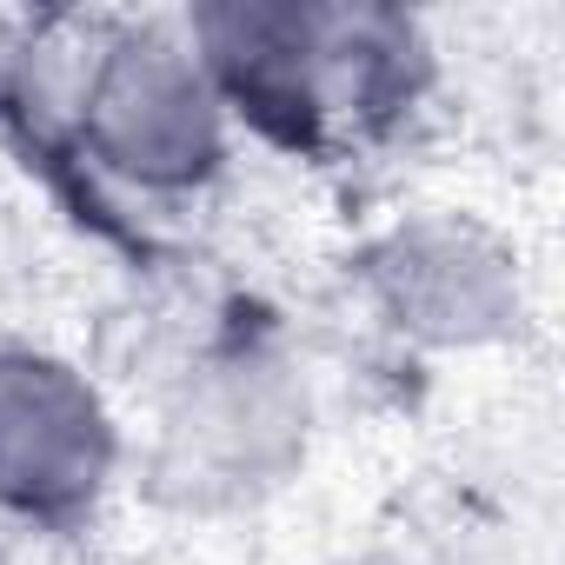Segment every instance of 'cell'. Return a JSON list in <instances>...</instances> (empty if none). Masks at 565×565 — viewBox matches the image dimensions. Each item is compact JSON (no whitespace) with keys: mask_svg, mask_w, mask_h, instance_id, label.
Returning a JSON list of instances; mask_svg holds the SVG:
<instances>
[{"mask_svg":"<svg viewBox=\"0 0 565 565\" xmlns=\"http://www.w3.org/2000/svg\"><path fill=\"white\" fill-rule=\"evenodd\" d=\"M74 147L140 200H193L233 160V114L173 21H114L74 54L67 81Z\"/></svg>","mask_w":565,"mask_h":565,"instance_id":"2","label":"cell"},{"mask_svg":"<svg viewBox=\"0 0 565 565\" xmlns=\"http://www.w3.org/2000/svg\"><path fill=\"white\" fill-rule=\"evenodd\" d=\"M127 466V433L94 373L54 347L0 340V519L81 532Z\"/></svg>","mask_w":565,"mask_h":565,"instance_id":"5","label":"cell"},{"mask_svg":"<svg viewBox=\"0 0 565 565\" xmlns=\"http://www.w3.org/2000/svg\"><path fill=\"white\" fill-rule=\"evenodd\" d=\"M313 446L307 366L273 340L206 347L153 413L147 486L173 512H246L294 486Z\"/></svg>","mask_w":565,"mask_h":565,"instance_id":"3","label":"cell"},{"mask_svg":"<svg viewBox=\"0 0 565 565\" xmlns=\"http://www.w3.org/2000/svg\"><path fill=\"white\" fill-rule=\"evenodd\" d=\"M233 127L333 153L386 134L433 87V41L399 8H313V0H213L180 14Z\"/></svg>","mask_w":565,"mask_h":565,"instance_id":"1","label":"cell"},{"mask_svg":"<svg viewBox=\"0 0 565 565\" xmlns=\"http://www.w3.org/2000/svg\"><path fill=\"white\" fill-rule=\"evenodd\" d=\"M353 279L380 327L419 353H492L525 327V266L519 246L459 206H419L386 220Z\"/></svg>","mask_w":565,"mask_h":565,"instance_id":"4","label":"cell"}]
</instances>
